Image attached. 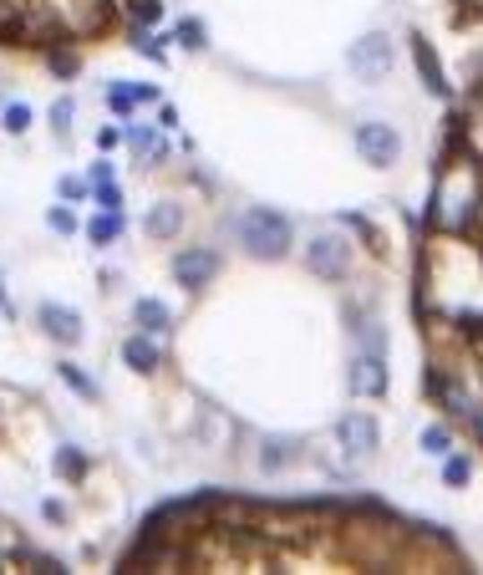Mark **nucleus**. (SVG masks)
Masks as SVG:
<instances>
[{"mask_svg": "<svg viewBox=\"0 0 483 575\" xmlns=\"http://www.w3.org/2000/svg\"><path fill=\"white\" fill-rule=\"evenodd\" d=\"M239 245L250 249L254 260H280L285 249H290V219L280 209L254 204V209L239 214Z\"/></svg>", "mask_w": 483, "mask_h": 575, "instance_id": "nucleus-1", "label": "nucleus"}, {"mask_svg": "<svg viewBox=\"0 0 483 575\" xmlns=\"http://www.w3.org/2000/svg\"><path fill=\"white\" fill-rule=\"evenodd\" d=\"M357 148H361V158H367L372 169H387V163H397V153H402V138H397V127L392 123H361L357 127Z\"/></svg>", "mask_w": 483, "mask_h": 575, "instance_id": "nucleus-2", "label": "nucleus"}, {"mask_svg": "<svg viewBox=\"0 0 483 575\" xmlns=\"http://www.w3.org/2000/svg\"><path fill=\"white\" fill-rule=\"evenodd\" d=\"M351 72H357L361 82H382L392 72V41L382 31L361 36L357 47H351Z\"/></svg>", "mask_w": 483, "mask_h": 575, "instance_id": "nucleus-3", "label": "nucleus"}, {"mask_svg": "<svg viewBox=\"0 0 483 575\" xmlns=\"http://www.w3.org/2000/svg\"><path fill=\"white\" fill-rule=\"evenodd\" d=\"M306 265H311L315 275L341 280L346 265H351V245H346V240H336V234H315L311 249H306Z\"/></svg>", "mask_w": 483, "mask_h": 575, "instance_id": "nucleus-4", "label": "nucleus"}, {"mask_svg": "<svg viewBox=\"0 0 483 575\" xmlns=\"http://www.w3.org/2000/svg\"><path fill=\"white\" fill-rule=\"evenodd\" d=\"M351 388H357L361 397H382V392H387V362H382L376 346H367V352L351 362Z\"/></svg>", "mask_w": 483, "mask_h": 575, "instance_id": "nucleus-5", "label": "nucleus"}, {"mask_svg": "<svg viewBox=\"0 0 483 575\" xmlns=\"http://www.w3.org/2000/svg\"><path fill=\"white\" fill-rule=\"evenodd\" d=\"M36 321H41V331H47L51 342H82V316L77 311H66V306H56V301H47V306H36Z\"/></svg>", "mask_w": 483, "mask_h": 575, "instance_id": "nucleus-6", "label": "nucleus"}, {"mask_svg": "<svg viewBox=\"0 0 483 575\" xmlns=\"http://www.w3.org/2000/svg\"><path fill=\"white\" fill-rule=\"evenodd\" d=\"M219 270V255L214 249H184L178 260H173V275H178V285L184 291H199V285H209V275Z\"/></svg>", "mask_w": 483, "mask_h": 575, "instance_id": "nucleus-7", "label": "nucleus"}, {"mask_svg": "<svg viewBox=\"0 0 483 575\" xmlns=\"http://www.w3.org/2000/svg\"><path fill=\"white\" fill-rule=\"evenodd\" d=\"M341 443L357 453V458H372L376 443H382V433H376V418H361V413L341 418Z\"/></svg>", "mask_w": 483, "mask_h": 575, "instance_id": "nucleus-8", "label": "nucleus"}, {"mask_svg": "<svg viewBox=\"0 0 483 575\" xmlns=\"http://www.w3.org/2000/svg\"><path fill=\"white\" fill-rule=\"evenodd\" d=\"M412 57H418V72H422V87L433 97H443L448 92V82H443V66H437V57H433V47L422 41V36H412Z\"/></svg>", "mask_w": 483, "mask_h": 575, "instance_id": "nucleus-9", "label": "nucleus"}, {"mask_svg": "<svg viewBox=\"0 0 483 575\" xmlns=\"http://www.w3.org/2000/svg\"><path fill=\"white\" fill-rule=\"evenodd\" d=\"M178 224H184V214H178L173 204H153V209H148V219H142V230L153 234V240H168V234H178Z\"/></svg>", "mask_w": 483, "mask_h": 575, "instance_id": "nucleus-10", "label": "nucleus"}, {"mask_svg": "<svg viewBox=\"0 0 483 575\" xmlns=\"http://www.w3.org/2000/svg\"><path fill=\"white\" fill-rule=\"evenodd\" d=\"M123 357L133 372H158V346L153 342H142V336H127L123 342Z\"/></svg>", "mask_w": 483, "mask_h": 575, "instance_id": "nucleus-11", "label": "nucleus"}, {"mask_svg": "<svg viewBox=\"0 0 483 575\" xmlns=\"http://www.w3.org/2000/svg\"><path fill=\"white\" fill-rule=\"evenodd\" d=\"M133 321H138L148 336H158V331L168 327L173 316H168V306H163V301H138V306H133Z\"/></svg>", "mask_w": 483, "mask_h": 575, "instance_id": "nucleus-12", "label": "nucleus"}, {"mask_svg": "<svg viewBox=\"0 0 483 575\" xmlns=\"http://www.w3.org/2000/svg\"><path fill=\"white\" fill-rule=\"evenodd\" d=\"M153 97H158V87H127V82H112V87H108V102L117 112L138 108V102H153Z\"/></svg>", "mask_w": 483, "mask_h": 575, "instance_id": "nucleus-13", "label": "nucleus"}, {"mask_svg": "<svg viewBox=\"0 0 483 575\" xmlns=\"http://www.w3.org/2000/svg\"><path fill=\"white\" fill-rule=\"evenodd\" d=\"M87 234H92L97 245H112V240L123 234V209H102V214L87 224Z\"/></svg>", "mask_w": 483, "mask_h": 575, "instance_id": "nucleus-14", "label": "nucleus"}, {"mask_svg": "<svg viewBox=\"0 0 483 575\" xmlns=\"http://www.w3.org/2000/svg\"><path fill=\"white\" fill-rule=\"evenodd\" d=\"M62 382H66V388H77L82 397H97V382H92V377H87V372H77L72 362H62Z\"/></svg>", "mask_w": 483, "mask_h": 575, "instance_id": "nucleus-15", "label": "nucleus"}, {"mask_svg": "<svg viewBox=\"0 0 483 575\" xmlns=\"http://www.w3.org/2000/svg\"><path fill=\"white\" fill-rule=\"evenodd\" d=\"M290 458H296V443H265V453H260L265 468H285Z\"/></svg>", "mask_w": 483, "mask_h": 575, "instance_id": "nucleus-16", "label": "nucleus"}, {"mask_svg": "<svg viewBox=\"0 0 483 575\" xmlns=\"http://www.w3.org/2000/svg\"><path fill=\"white\" fill-rule=\"evenodd\" d=\"M51 127H56V138L72 133V97H56V108H51Z\"/></svg>", "mask_w": 483, "mask_h": 575, "instance_id": "nucleus-17", "label": "nucleus"}, {"mask_svg": "<svg viewBox=\"0 0 483 575\" xmlns=\"http://www.w3.org/2000/svg\"><path fill=\"white\" fill-rule=\"evenodd\" d=\"M26 127H31V108L11 102V108H5V133H26Z\"/></svg>", "mask_w": 483, "mask_h": 575, "instance_id": "nucleus-18", "label": "nucleus"}, {"mask_svg": "<svg viewBox=\"0 0 483 575\" xmlns=\"http://www.w3.org/2000/svg\"><path fill=\"white\" fill-rule=\"evenodd\" d=\"M422 449H427V453H437V458H443V453L453 449V438H448V428H427V433H422Z\"/></svg>", "mask_w": 483, "mask_h": 575, "instance_id": "nucleus-19", "label": "nucleus"}, {"mask_svg": "<svg viewBox=\"0 0 483 575\" xmlns=\"http://www.w3.org/2000/svg\"><path fill=\"white\" fill-rule=\"evenodd\" d=\"M443 479H448L453 489H458V484H468V458H448V453H443Z\"/></svg>", "mask_w": 483, "mask_h": 575, "instance_id": "nucleus-20", "label": "nucleus"}, {"mask_svg": "<svg viewBox=\"0 0 483 575\" xmlns=\"http://www.w3.org/2000/svg\"><path fill=\"white\" fill-rule=\"evenodd\" d=\"M178 41L199 51L203 47V21H178Z\"/></svg>", "mask_w": 483, "mask_h": 575, "instance_id": "nucleus-21", "label": "nucleus"}, {"mask_svg": "<svg viewBox=\"0 0 483 575\" xmlns=\"http://www.w3.org/2000/svg\"><path fill=\"white\" fill-rule=\"evenodd\" d=\"M56 474H66V479H72V474H82V453L62 449V453H56Z\"/></svg>", "mask_w": 483, "mask_h": 575, "instance_id": "nucleus-22", "label": "nucleus"}, {"mask_svg": "<svg viewBox=\"0 0 483 575\" xmlns=\"http://www.w3.org/2000/svg\"><path fill=\"white\" fill-rule=\"evenodd\" d=\"M51 230H56V234H77V219H72V209H51Z\"/></svg>", "mask_w": 483, "mask_h": 575, "instance_id": "nucleus-23", "label": "nucleus"}, {"mask_svg": "<svg viewBox=\"0 0 483 575\" xmlns=\"http://www.w3.org/2000/svg\"><path fill=\"white\" fill-rule=\"evenodd\" d=\"M56 194H62V199H87V184H82V179H72V173H66L62 184H56Z\"/></svg>", "mask_w": 483, "mask_h": 575, "instance_id": "nucleus-24", "label": "nucleus"}, {"mask_svg": "<svg viewBox=\"0 0 483 575\" xmlns=\"http://www.w3.org/2000/svg\"><path fill=\"white\" fill-rule=\"evenodd\" d=\"M163 16V0H138V21H158Z\"/></svg>", "mask_w": 483, "mask_h": 575, "instance_id": "nucleus-25", "label": "nucleus"}, {"mask_svg": "<svg viewBox=\"0 0 483 575\" xmlns=\"http://www.w3.org/2000/svg\"><path fill=\"white\" fill-rule=\"evenodd\" d=\"M138 51H142V57H158V62H163V41H153V36H138Z\"/></svg>", "mask_w": 483, "mask_h": 575, "instance_id": "nucleus-26", "label": "nucleus"}, {"mask_svg": "<svg viewBox=\"0 0 483 575\" xmlns=\"http://www.w3.org/2000/svg\"><path fill=\"white\" fill-rule=\"evenodd\" d=\"M117 138H123L117 127H102V133H97V143H102V148H117Z\"/></svg>", "mask_w": 483, "mask_h": 575, "instance_id": "nucleus-27", "label": "nucleus"}, {"mask_svg": "<svg viewBox=\"0 0 483 575\" xmlns=\"http://www.w3.org/2000/svg\"><path fill=\"white\" fill-rule=\"evenodd\" d=\"M0 311L11 316V296H5V285H0Z\"/></svg>", "mask_w": 483, "mask_h": 575, "instance_id": "nucleus-28", "label": "nucleus"}, {"mask_svg": "<svg viewBox=\"0 0 483 575\" xmlns=\"http://www.w3.org/2000/svg\"><path fill=\"white\" fill-rule=\"evenodd\" d=\"M473 433H479V438H483V413H473Z\"/></svg>", "mask_w": 483, "mask_h": 575, "instance_id": "nucleus-29", "label": "nucleus"}]
</instances>
